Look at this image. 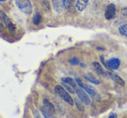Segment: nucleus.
<instances>
[{
	"label": "nucleus",
	"mask_w": 127,
	"mask_h": 118,
	"mask_svg": "<svg viewBox=\"0 0 127 118\" xmlns=\"http://www.w3.org/2000/svg\"><path fill=\"white\" fill-rule=\"evenodd\" d=\"M88 4V0H77L76 9L78 11H83Z\"/></svg>",
	"instance_id": "9d476101"
},
{
	"label": "nucleus",
	"mask_w": 127,
	"mask_h": 118,
	"mask_svg": "<svg viewBox=\"0 0 127 118\" xmlns=\"http://www.w3.org/2000/svg\"><path fill=\"white\" fill-rule=\"evenodd\" d=\"M62 85H63L64 88L65 89V90H67L68 92H70V93L74 94L75 92H76V90H75V89L73 88L72 86H71V85H70V84H68V83H63V82H62Z\"/></svg>",
	"instance_id": "dca6fc26"
},
{
	"label": "nucleus",
	"mask_w": 127,
	"mask_h": 118,
	"mask_svg": "<svg viewBox=\"0 0 127 118\" xmlns=\"http://www.w3.org/2000/svg\"><path fill=\"white\" fill-rule=\"evenodd\" d=\"M54 90H55V93H56L60 98H62V100H64V102H66L67 103H69L70 105H71V106L74 104V100L71 98V96L69 95L67 90L64 88V87H62L61 85H57V86H55Z\"/></svg>",
	"instance_id": "f257e3e1"
},
{
	"label": "nucleus",
	"mask_w": 127,
	"mask_h": 118,
	"mask_svg": "<svg viewBox=\"0 0 127 118\" xmlns=\"http://www.w3.org/2000/svg\"><path fill=\"white\" fill-rule=\"evenodd\" d=\"M62 1H63V3H64V5L65 10H67V9H69V8L71 7L73 0H62Z\"/></svg>",
	"instance_id": "aec40b11"
},
{
	"label": "nucleus",
	"mask_w": 127,
	"mask_h": 118,
	"mask_svg": "<svg viewBox=\"0 0 127 118\" xmlns=\"http://www.w3.org/2000/svg\"><path fill=\"white\" fill-rule=\"evenodd\" d=\"M85 78L87 80V81L90 82V83H93V84H96V85L99 84V81L93 76V75L92 74V73H87V74H85Z\"/></svg>",
	"instance_id": "ddd939ff"
},
{
	"label": "nucleus",
	"mask_w": 127,
	"mask_h": 118,
	"mask_svg": "<svg viewBox=\"0 0 127 118\" xmlns=\"http://www.w3.org/2000/svg\"><path fill=\"white\" fill-rule=\"evenodd\" d=\"M40 22H41V15L38 12L35 13L33 18H32V23L35 25H38L40 24Z\"/></svg>",
	"instance_id": "2eb2a0df"
},
{
	"label": "nucleus",
	"mask_w": 127,
	"mask_h": 118,
	"mask_svg": "<svg viewBox=\"0 0 127 118\" xmlns=\"http://www.w3.org/2000/svg\"><path fill=\"white\" fill-rule=\"evenodd\" d=\"M120 65V60L118 58H111L105 62V68L109 70H118Z\"/></svg>",
	"instance_id": "0eeeda50"
},
{
	"label": "nucleus",
	"mask_w": 127,
	"mask_h": 118,
	"mask_svg": "<svg viewBox=\"0 0 127 118\" xmlns=\"http://www.w3.org/2000/svg\"><path fill=\"white\" fill-rule=\"evenodd\" d=\"M61 81L63 82V83H65L70 84L71 86H72L75 90H77V88H78V83H76V82H75L74 80L71 77H63L61 79Z\"/></svg>",
	"instance_id": "4468645a"
},
{
	"label": "nucleus",
	"mask_w": 127,
	"mask_h": 118,
	"mask_svg": "<svg viewBox=\"0 0 127 118\" xmlns=\"http://www.w3.org/2000/svg\"><path fill=\"white\" fill-rule=\"evenodd\" d=\"M118 31L122 36L127 37V24H123L118 28Z\"/></svg>",
	"instance_id": "f3484780"
},
{
	"label": "nucleus",
	"mask_w": 127,
	"mask_h": 118,
	"mask_svg": "<svg viewBox=\"0 0 127 118\" xmlns=\"http://www.w3.org/2000/svg\"><path fill=\"white\" fill-rule=\"evenodd\" d=\"M40 110H41V113H42L43 116H44V117H46V118H47V117H49V118L50 117H54V115H52L51 113H50L49 111L47 110V109H44V106H43V107L41 108Z\"/></svg>",
	"instance_id": "a211bd4d"
},
{
	"label": "nucleus",
	"mask_w": 127,
	"mask_h": 118,
	"mask_svg": "<svg viewBox=\"0 0 127 118\" xmlns=\"http://www.w3.org/2000/svg\"><path fill=\"white\" fill-rule=\"evenodd\" d=\"M16 5L23 13L30 15L32 12V7L30 0H15Z\"/></svg>",
	"instance_id": "7ed1b4c3"
},
{
	"label": "nucleus",
	"mask_w": 127,
	"mask_h": 118,
	"mask_svg": "<svg viewBox=\"0 0 127 118\" xmlns=\"http://www.w3.org/2000/svg\"><path fill=\"white\" fill-rule=\"evenodd\" d=\"M121 13H122V15H123V16L127 17V7L124 8V9L121 11Z\"/></svg>",
	"instance_id": "5701e85b"
},
{
	"label": "nucleus",
	"mask_w": 127,
	"mask_h": 118,
	"mask_svg": "<svg viewBox=\"0 0 127 118\" xmlns=\"http://www.w3.org/2000/svg\"><path fill=\"white\" fill-rule=\"evenodd\" d=\"M51 2H52V6L56 12L61 13L65 9L62 0H51Z\"/></svg>",
	"instance_id": "6e6552de"
},
{
	"label": "nucleus",
	"mask_w": 127,
	"mask_h": 118,
	"mask_svg": "<svg viewBox=\"0 0 127 118\" xmlns=\"http://www.w3.org/2000/svg\"><path fill=\"white\" fill-rule=\"evenodd\" d=\"M0 19L2 20V22L4 24V25H5L6 28L8 29L10 33H11V34L15 33V30H16L15 25L13 24V23L11 21V19L8 18L7 15H6L4 12H3L1 10H0Z\"/></svg>",
	"instance_id": "20e7f679"
},
{
	"label": "nucleus",
	"mask_w": 127,
	"mask_h": 118,
	"mask_svg": "<svg viewBox=\"0 0 127 118\" xmlns=\"http://www.w3.org/2000/svg\"><path fill=\"white\" fill-rule=\"evenodd\" d=\"M117 116H117L116 114H111V115H110V116H109V117L110 118H113V117H117Z\"/></svg>",
	"instance_id": "b1692460"
},
{
	"label": "nucleus",
	"mask_w": 127,
	"mask_h": 118,
	"mask_svg": "<svg viewBox=\"0 0 127 118\" xmlns=\"http://www.w3.org/2000/svg\"><path fill=\"white\" fill-rule=\"evenodd\" d=\"M42 6H43V9L44 10V11L46 12H49L50 11V4H49V2L48 1H44L42 4Z\"/></svg>",
	"instance_id": "4be33fe9"
},
{
	"label": "nucleus",
	"mask_w": 127,
	"mask_h": 118,
	"mask_svg": "<svg viewBox=\"0 0 127 118\" xmlns=\"http://www.w3.org/2000/svg\"><path fill=\"white\" fill-rule=\"evenodd\" d=\"M109 76H111V78L113 80V81L115 82L116 83H118V84L121 85V86H125V81H124L123 79H122L121 77H120L119 76H118V75L116 74H113V73H109Z\"/></svg>",
	"instance_id": "9b49d317"
},
{
	"label": "nucleus",
	"mask_w": 127,
	"mask_h": 118,
	"mask_svg": "<svg viewBox=\"0 0 127 118\" xmlns=\"http://www.w3.org/2000/svg\"><path fill=\"white\" fill-rule=\"evenodd\" d=\"M92 65H93V68L96 71V72H97L98 75H100V76H104V75H105V72H104V69H103L102 66H101L97 62H93L92 63Z\"/></svg>",
	"instance_id": "f8f14e48"
},
{
	"label": "nucleus",
	"mask_w": 127,
	"mask_h": 118,
	"mask_svg": "<svg viewBox=\"0 0 127 118\" xmlns=\"http://www.w3.org/2000/svg\"><path fill=\"white\" fill-rule=\"evenodd\" d=\"M115 15H116V6L114 4H109L104 11V17L107 20H111L114 18Z\"/></svg>",
	"instance_id": "423d86ee"
},
{
	"label": "nucleus",
	"mask_w": 127,
	"mask_h": 118,
	"mask_svg": "<svg viewBox=\"0 0 127 118\" xmlns=\"http://www.w3.org/2000/svg\"><path fill=\"white\" fill-rule=\"evenodd\" d=\"M81 101H78V99H75L74 100V103H75V105H76V107H77V109H78L79 111H84L85 110V108L83 107V104L81 103Z\"/></svg>",
	"instance_id": "6ab92c4d"
},
{
	"label": "nucleus",
	"mask_w": 127,
	"mask_h": 118,
	"mask_svg": "<svg viewBox=\"0 0 127 118\" xmlns=\"http://www.w3.org/2000/svg\"><path fill=\"white\" fill-rule=\"evenodd\" d=\"M43 106H44V109H47L50 113H51L52 115L55 114V107L49 100H47V99H44V100H43Z\"/></svg>",
	"instance_id": "1a4fd4ad"
},
{
	"label": "nucleus",
	"mask_w": 127,
	"mask_h": 118,
	"mask_svg": "<svg viewBox=\"0 0 127 118\" xmlns=\"http://www.w3.org/2000/svg\"><path fill=\"white\" fill-rule=\"evenodd\" d=\"M69 63L71 64V65H78L79 64V60H78V58L77 57H72L71 59H69Z\"/></svg>",
	"instance_id": "412c9836"
},
{
	"label": "nucleus",
	"mask_w": 127,
	"mask_h": 118,
	"mask_svg": "<svg viewBox=\"0 0 127 118\" xmlns=\"http://www.w3.org/2000/svg\"><path fill=\"white\" fill-rule=\"evenodd\" d=\"M4 30V26H3V24L0 22V30Z\"/></svg>",
	"instance_id": "393cba45"
},
{
	"label": "nucleus",
	"mask_w": 127,
	"mask_h": 118,
	"mask_svg": "<svg viewBox=\"0 0 127 118\" xmlns=\"http://www.w3.org/2000/svg\"><path fill=\"white\" fill-rule=\"evenodd\" d=\"M4 1H6V0H0V2H4Z\"/></svg>",
	"instance_id": "a878e982"
},
{
	"label": "nucleus",
	"mask_w": 127,
	"mask_h": 118,
	"mask_svg": "<svg viewBox=\"0 0 127 118\" xmlns=\"http://www.w3.org/2000/svg\"><path fill=\"white\" fill-rule=\"evenodd\" d=\"M76 83H78V86L81 87L82 89H84V90H85V91H86L87 93H88L89 95H90L92 97V98H94L96 101H97V102H99V101H100V99H101L100 98V95H98V93L97 92V90H96L95 89L93 88V87L89 86V85H86V84H85V83H83L79 78H77V79H76Z\"/></svg>",
	"instance_id": "f03ea898"
},
{
	"label": "nucleus",
	"mask_w": 127,
	"mask_h": 118,
	"mask_svg": "<svg viewBox=\"0 0 127 118\" xmlns=\"http://www.w3.org/2000/svg\"><path fill=\"white\" fill-rule=\"evenodd\" d=\"M76 94L78 95L79 100L81 101L83 103L86 104V105H90V104H91V100H90V97L88 96V95H87L86 92L84 91L82 89L77 88Z\"/></svg>",
	"instance_id": "39448f33"
}]
</instances>
